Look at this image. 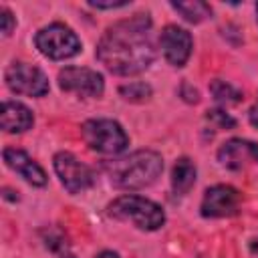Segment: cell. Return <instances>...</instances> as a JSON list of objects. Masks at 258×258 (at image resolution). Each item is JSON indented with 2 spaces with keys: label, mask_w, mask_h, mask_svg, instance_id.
I'll list each match as a JSON object with an SVG mask.
<instances>
[{
  "label": "cell",
  "mask_w": 258,
  "mask_h": 258,
  "mask_svg": "<svg viewBox=\"0 0 258 258\" xmlns=\"http://www.w3.org/2000/svg\"><path fill=\"white\" fill-rule=\"evenodd\" d=\"M109 179L121 189H141L151 185L163 171V159L157 151L139 149L107 165Z\"/></svg>",
  "instance_id": "7a4b0ae2"
},
{
  "label": "cell",
  "mask_w": 258,
  "mask_h": 258,
  "mask_svg": "<svg viewBox=\"0 0 258 258\" xmlns=\"http://www.w3.org/2000/svg\"><path fill=\"white\" fill-rule=\"evenodd\" d=\"M81 135L89 149L103 155H117L129 145L127 133L113 119H89L83 123Z\"/></svg>",
  "instance_id": "277c9868"
},
{
  "label": "cell",
  "mask_w": 258,
  "mask_h": 258,
  "mask_svg": "<svg viewBox=\"0 0 258 258\" xmlns=\"http://www.w3.org/2000/svg\"><path fill=\"white\" fill-rule=\"evenodd\" d=\"M0 20H2V34L4 36H10L12 30H14V26H16V20H14L12 12L8 8H4V6L0 8Z\"/></svg>",
  "instance_id": "d6986e66"
},
{
  "label": "cell",
  "mask_w": 258,
  "mask_h": 258,
  "mask_svg": "<svg viewBox=\"0 0 258 258\" xmlns=\"http://www.w3.org/2000/svg\"><path fill=\"white\" fill-rule=\"evenodd\" d=\"M60 258H75V256H73V254H69V252H67V250H64V252H62V254H60Z\"/></svg>",
  "instance_id": "d4e9b609"
},
{
  "label": "cell",
  "mask_w": 258,
  "mask_h": 258,
  "mask_svg": "<svg viewBox=\"0 0 258 258\" xmlns=\"http://www.w3.org/2000/svg\"><path fill=\"white\" fill-rule=\"evenodd\" d=\"M34 123L32 111L18 101H4L0 111V125L6 133H22Z\"/></svg>",
  "instance_id": "4fadbf2b"
},
{
  "label": "cell",
  "mask_w": 258,
  "mask_h": 258,
  "mask_svg": "<svg viewBox=\"0 0 258 258\" xmlns=\"http://www.w3.org/2000/svg\"><path fill=\"white\" fill-rule=\"evenodd\" d=\"M240 191L232 185L218 183L206 189L202 200V216L206 218H228L238 214L240 208Z\"/></svg>",
  "instance_id": "9c48e42d"
},
{
  "label": "cell",
  "mask_w": 258,
  "mask_h": 258,
  "mask_svg": "<svg viewBox=\"0 0 258 258\" xmlns=\"http://www.w3.org/2000/svg\"><path fill=\"white\" fill-rule=\"evenodd\" d=\"M52 163H54V171H56L60 183L71 194L85 191V189H89L95 183V175H93L91 167L85 165L83 161H79L69 151H58L54 155V161Z\"/></svg>",
  "instance_id": "52a82bcc"
},
{
  "label": "cell",
  "mask_w": 258,
  "mask_h": 258,
  "mask_svg": "<svg viewBox=\"0 0 258 258\" xmlns=\"http://www.w3.org/2000/svg\"><path fill=\"white\" fill-rule=\"evenodd\" d=\"M89 6L99 8V10H115V8H125V6H129V2H95V0H91Z\"/></svg>",
  "instance_id": "44dd1931"
},
{
  "label": "cell",
  "mask_w": 258,
  "mask_h": 258,
  "mask_svg": "<svg viewBox=\"0 0 258 258\" xmlns=\"http://www.w3.org/2000/svg\"><path fill=\"white\" fill-rule=\"evenodd\" d=\"M6 85L12 93L18 95H28V97H42L48 93V79L46 75L34 67V64H26V62H14L6 69L4 73Z\"/></svg>",
  "instance_id": "8992f818"
},
{
  "label": "cell",
  "mask_w": 258,
  "mask_h": 258,
  "mask_svg": "<svg viewBox=\"0 0 258 258\" xmlns=\"http://www.w3.org/2000/svg\"><path fill=\"white\" fill-rule=\"evenodd\" d=\"M119 93L125 101H131V103H143L151 97V87L147 83H129V85H123L119 87Z\"/></svg>",
  "instance_id": "e0dca14e"
},
{
  "label": "cell",
  "mask_w": 258,
  "mask_h": 258,
  "mask_svg": "<svg viewBox=\"0 0 258 258\" xmlns=\"http://www.w3.org/2000/svg\"><path fill=\"white\" fill-rule=\"evenodd\" d=\"M248 119H250V123L258 129V101L252 105V109H250V113H248Z\"/></svg>",
  "instance_id": "7402d4cb"
},
{
  "label": "cell",
  "mask_w": 258,
  "mask_h": 258,
  "mask_svg": "<svg viewBox=\"0 0 258 258\" xmlns=\"http://www.w3.org/2000/svg\"><path fill=\"white\" fill-rule=\"evenodd\" d=\"M181 97H183L187 103H198V101H200V93H198L189 83H183V85H181Z\"/></svg>",
  "instance_id": "ffe728a7"
},
{
  "label": "cell",
  "mask_w": 258,
  "mask_h": 258,
  "mask_svg": "<svg viewBox=\"0 0 258 258\" xmlns=\"http://www.w3.org/2000/svg\"><path fill=\"white\" fill-rule=\"evenodd\" d=\"M159 44H161V50H163V56L169 64L173 67H183L185 60L189 58L191 54V46H194V40H191V34L185 30V28H179L175 24H169L161 30L159 34Z\"/></svg>",
  "instance_id": "30bf717a"
},
{
  "label": "cell",
  "mask_w": 258,
  "mask_h": 258,
  "mask_svg": "<svg viewBox=\"0 0 258 258\" xmlns=\"http://www.w3.org/2000/svg\"><path fill=\"white\" fill-rule=\"evenodd\" d=\"M256 20H258V4H256Z\"/></svg>",
  "instance_id": "484cf974"
},
{
  "label": "cell",
  "mask_w": 258,
  "mask_h": 258,
  "mask_svg": "<svg viewBox=\"0 0 258 258\" xmlns=\"http://www.w3.org/2000/svg\"><path fill=\"white\" fill-rule=\"evenodd\" d=\"M149 14H135L105 30L97 44V58L115 75H137L155 60Z\"/></svg>",
  "instance_id": "6da1fadb"
},
{
  "label": "cell",
  "mask_w": 258,
  "mask_h": 258,
  "mask_svg": "<svg viewBox=\"0 0 258 258\" xmlns=\"http://www.w3.org/2000/svg\"><path fill=\"white\" fill-rule=\"evenodd\" d=\"M2 159H4V163L10 167V169H14L20 177H24L30 185H44L46 183V173H44V169L26 153V151H22V149H16V147H6L4 151H2Z\"/></svg>",
  "instance_id": "8fae6325"
},
{
  "label": "cell",
  "mask_w": 258,
  "mask_h": 258,
  "mask_svg": "<svg viewBox=\"0 0 258 258\" xmlns=\"http://www.w3.org/2000/svg\"><path fill=\"white\" fill-rule=\"evenodd\" d=\"M196 183V165L187 157H179L171 169V187L177 196L187 194Z\"/></svg>",
  "instance_id": "5bb4252c"
},
{
  "label": "cell",
  "mask_w": 258,
  "mask_h": 258,
  "mask_svg": "<svg viewBox=\"0 0 258 258\" xmlns=\"http://www.w3.org/2000/svg\"><path fill=\"white\" fill-rule=\"evenodd\" d=\"M58 87L62 91H71L83 97H99L103 95L105 81L103 75L85 67H67L58 73Z\"/></svg>",
  "instance_id": "ba28073f"
},
{
  "label": "cell",
  "mask_w": 258,
  "mask_h": 258,
  "mask_svg": "<svg viewBox=\"0 0 258 258\" xmlns=\"http://www.w3.org/2000/svg\"><path fill=\"white\" fill-rule=\"evenodd\" d=\"M95 258H119V254L113 252V250H103V252H99Z\"/></svg>",
  "instance_id": "603a6c76"
},
{
  "label": "cell",
  "mask_w": 258,
  "mask_h": 258,
  "mask_svg": "<svg viewBox=\"0 0 258 258\" xmlns=\"http://www.w3.org/2000/svg\"><path fill=\"white\" fill-rule=\"evenodd\" d=\"M210 91H212L214 99L218 103H222V105H234V103H240L242 101V93L238 89H234L226 81H212Z\"/></svg>",
  "instance_id": "2e32d148"
},
{
  "label": "cell",
  "mask_w": 258,
  "mask_h": 258,
  "mask_svg": "<svg viewBox=\"0 0 258 258\" xmlns=\"http://www.w3.org/2000/svg\"><path fill=\"white\" fill-rule=\"evenodd\" d=\"M109 214L117 220H129L141 230H157L165 222L161 206L141 196H121L109 204Z\"/></svg>",
  "instance_id": "3957f363"
},
{
  "label": "cell",
  "mask_w": 258,
  "mask_h": 258,
  "mask_svg": "<svg viewBox=\"0 0 258 258\" xmlns=\"http://www.w3.org/2000/svg\"><path fill=\"white\" fill-rule=\"evenodd\" d=\"M250 250H252V254H258V238L250 242Z\"/></svg>",
  "instance_id": "cb8c5ba5"
},
{
  "label": "cell",
  "mask_w": 258,
  "mask_h": 258,
  "mask_svg": "<svg viewBox=\"0 0 258 258\" xmlns=\"http://www.w3.org/2000/svg\"><path fill=\"white\" fill-rule=\"evenodd\" d=\"M218 159L230 169H240L248 161H258V145L254 141L234 137L218 149Z\"/></svg>",
  "instance_id": "7c38bea8"
},
{
  "label": "cell",
  "mask_w": 258,
  "mask_h": 258,
  "mask_svg": "<svg viewBox=\"0 0 258 258\" xmlns=\"http://www.w3.org/2000/svg\"><path fill=\"white\" fill-rule=\"evenodd\" d=\"M34 44L44 56H48L52 60L71 58L81 52L79 36L69 26H64L60 22H52V24L40 28L34 36Z\"/></svg>",
  "instance_id": "5b68a950"
},
{
  "label": "cell",
  "mask_w": 258,
  "mask_h": 258,
  "mask_svg": "<svg viewBox=\"0 0 258 258\" xmlns=\"http://www.w3.org/2000/svg\"><path fill=\"white\" fill-rule=\"evenodd\" d=\"M171 8L175 12H179L187 22L191 24H198V22H204L206 18L212 16V8L210 4L202 2V0H189V2H171Z\"/></svg>",
  "instance_id": "9a60e30c"
},
{
  "label": "cell",
  "mask_w": 258,
  "mask_h": 258,
  "mask_svg": "<svg viewBox=\"0 0 258 258\" xmlns=\"http://www.w3.org/2000/svg\"><path fill=\"white\" fill-rule=\"evenodd\" d=\"M206 119L218 129H234L236 127V119L232 115H228L226 111H222V109H210L206 113Z\"/></svg>",
  "instance_id": "ac0fdd59"
}]
</instances>
